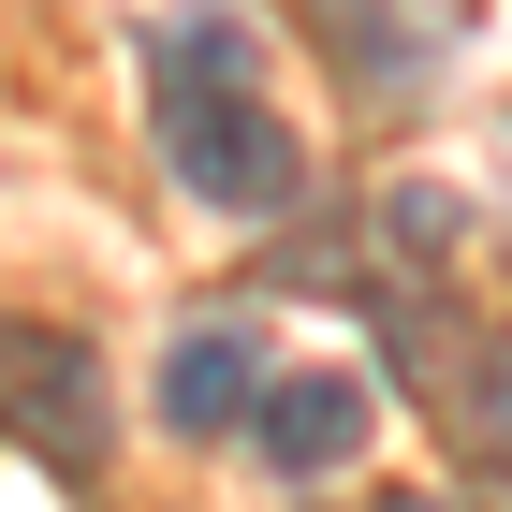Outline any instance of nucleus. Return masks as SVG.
I'll list each match as a JSON object with an SVG mask.
<instances>
[{"mask_svg": "<svg viewBox=\"0 0 512 512\" xmlns=\"http://www.w3.org/2000/svg\"><path fill=\"white\" fill-rule=\"evenodd\" d=\"M264 410V352H249V322H191L176 352H161V425L176 439H220Z\"/></svg>", "mask_w": 512, "mask_h": 512, "instance_id": "20e7f679", "label": "nucleus"}, {"mask_svg": "<svg viewBox=\"0 0 512 512\" xmlns=\"http://www.w3.org/2000/svg\"><path fill=\"white\" fill-rule=\"evenodd\" d=\"M161 132H176V176H191V205H220V220H278L293 205V132L249 103V88H205V103H161Z\"/></svg>", "mask_w": 512, "mask_h": 512, "instance_id": "f257e3e1", "label": "nucleus"}, {"mask_svg": "<svg viewBox=\"0 0 512 512\" xmlns=\"http://www.w3.org/2000/svg\"><path fill=\"white\" fill-rule=\"evenodd\" d=\"M0 410H15V439H30L44 469H88L103 454V366L74 337H44V322H0Z\"/></svg>", "mask_w": 512, "mask_h": 512, "instance_id": "f03ea898", "label": "nucleus"}, {"mask_svg": "<svg viewBox=\"0 0 512 512\" xmlns=\"http://www.w3.org/2000/svg\"><path fill=\"white\" fill-rule=\"evenodd\" d=\"M483 425L512 439V337H498V352H483Z\"/></svg>", "mask_w": 512, "mask_h": 512, "instance_id": "423d86ee", "label": "nucleus"}, {"mask_svg": "<svg viewBox=\"0 0 512 512\" xmlns=\"http://www.w3.org/2000/svg\"><path fill=\"white\" fill-rule=\"evenodd\" d=\"M264 454H278V483H337L366 454V381L352 366H293V381H264Z\"/></svg>", "mask_w": 512, "mask_h": 512, "instance_id": "7ed1b4c3", "label": "nucleus"}, {"mask_svg": "<svg viewBox=\"0 0 512 512\" xmlns=\"http://www.w3.org/2000/svg\"><path fill=\"white\" fill-rule=\"evenodd\" d=\"M147 74H161V103L249 88V30H235V15H161V30H147Z\"/></svg>", "mask_w": 512, "mask_h": 512, "instance_id": "39448f33", "label": "nucleus"}]
</instances>
